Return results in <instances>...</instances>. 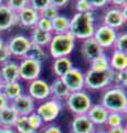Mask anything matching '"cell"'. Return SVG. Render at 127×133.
I'll return each instance as SVG.
<instances>
[{
  "label": "cell",
  "mask_w": 127,
  "mask_h": 133,
  "mask_svg": "<svg viewBox=\"0 0 127 133\" xmlns=\"http://www.w3.org/2000/svg\"><path fill=\"white\" fill-rule=\"evenodd\" d=\"M95 18L93 11L89 12H76L70 19L69 32L74 37L75 40H85L92 38L95 31Z\"/></svg>",
  "instance_id": "cell-1"
},
{
  "label": "cell",
  "mask_w": 127,
  "mask_h": 133,
  "mask_svg": "<svg viewBox=\"0 0 127 133\" xmlns=\"http://www.w3.org/2000/svg\"><path fill=\"white\" fill-rule=\"evenodd\" d=\"M101 104L108 112H122L126 113L127 95L124 88L118 85L108 87L104 90L101 97Z\"/></svg>",
  "instance_id": "cell-2"
},
{
  "label": "cell",
  "mask_w": 127,
  "mask_h": 133,
  "mask_svg": "<svg viewBox=\"0 0 127 133\" xmlns=\"http://www.w3.org/2000/svg\"><path fill=\"white\" fill-rule=\"evenodd\" d=\"M49 52L53 59L69 57L75 47V38L70 32L53 35L49 43Z\"/></svg>",
  "instance_id": "cell-3"
},
{
  "label": "cell",
  "mask_w": 127,
  "mask_h": 133,
  "mask_svg": "<svg viewBox=\"0 0 127 133\" xmlns=\"http://www.w3.org/2000/svg\"><path fill=\"white\" fill-rule=\"evenodd\" d=\"M114 80V71L108 69L106 71H94L88 69L84 72V89L98 91L110 87Z\"/></svg>",
  "instance_id": "cell-4"
},
{
  "label": "cell",
  "mask_w": 127,
  "mask_h": 133,
  "mask_svg": "<svg viewBox=\"0 0 127 133\" xmlns=\"http://www.w3.org/2000/svg\"><path fill=\"white\" fill-rule=\"evenodd\" d=\"M65 104L69 111L74 115L86 114L88 109L92 107V98L86 90L71 92L65 100Z\"/></svg>",
  "instance_id": "cell-5"
},
{
  "label": "cell",
  "mask_w": 127,
  "mask_h": 133,
  "mask_svg": "<svg viewBox=\"0 0 127 133\" xmlns=\"http://www.w3.org/2000/svg\"><path fill=\"white\" fill-rule=\"evenodd\" d=\"M62 102L53 98H49L35 107L34 112L40 116L44 124H49L58 118L60 112L62 111Z\"/></svg>",
  "instance_id": "cell-6"
},
{
  "label": "cell",
  "mask_w": 127,
  "mask_h": 133,
  "mask_svg": "<svg viewBox=\"0 0 127 133\" xmlns=\"http://www.w3.org/2000/svg\"><path fill=\"white\" fill-rule=\"evenodd\" d=\"M18 68L20 80L31 82L35 79H39L42 71V63L31 59H27V58H22L18 63Z\"/></svg>",
  "instance_id": "cell-7"
},
{
  "label": "cell",
  "mask_w": 127,
  "mask_h": 133,
  "mask_svg": "<svg viewBox=\"0 0 127 133\" xmlns=\"http://www.w3.org/2000/svg\"><path fill=\"white\" fill-rule=\"evenodd\" d=\"M117 33L118 32L116 30H114V29L109 28L107 26H104V24H101V26L95 28L93 38L103 50L110 49L113 48V44L115 42Z\"/></svg>",
  "instance_id": "cell-8"
},
{
  "label": "cell",
  "mask_w": 127,
  "mask_h": 133,
  "mask_svg": "<svg viewBox=\"0 0 127 133\" xmlns=\"http://www.w3.org/2000/svg\"><path fill=\"white\" fill-rule=\"evenodd\" d=\"M60 79L66 85L70 92L84 90V72L79 68L73 66L70 71H68Z\"/></svg>",
  "instance_id": "cell-9"
},
{
  "label": "cell",
  "mask_w": 127,
  "mask_h": 133,
  "mask_svg": "<svg viewBox=\"0 0 127 133\" xmlns=\"http://www.w3.org/2000/svg\"><path fill=\"white\" fill-rule=\"evenodd\" d=\"M27 94H29L34 101L42 102L50 98V84L42 79H35L29 82Z\"/></svg>",
  "instance_id": "cell-10"
},
{
  "label": "cell",
  "mask_w": 127,
  "mask_h": 133,
  "mask_svg": "<svg viewBox=\"0 0 127 133\" xmlns=\"http://www.w3.org/2000/svg\"><path fill=\"white\" fill-rule=\"evenodd\" d=\"M30 44L31 42L29 38H27L26 36H22V35L13 36L6 43V45L8 47V49H9V51L11 53V56L20 58V59L24 58Z\"/></svg>",
  "instance_id": "cell-11"
},
{
  "label": "cell",
  "mask_w": 127,
  "mask_h": 133,
  "mask_svg": "<svg viewBox=\"0 0 127 133\" xmlns=\"http://www.w3.org/2000/svg\"><path fill=\"white\" fill-rule=\"evenodd\" d=\"M10 105L16 110L19 116H28L35 111V101L27 93H22L16 100L11 101Z\"/></svg>",
  "instance_id": "cell-12"
},
{
  "label": "cell",
  "mask_w": 127,
  "mask_h": 133,
  "mask_svg": "<svg viewBox=\"0 0 127 133\" xmlns=\"http://www.w3.org/2000/svg\"><path fill=\"white\" fill-rule=\"evenodd\" d=\"M126 20H127V18L123 15L122 9L121 8H117V7L109 8V9L105 11V14L103 16L104 26H107L116 31L126 23Z\"/></svg>",
  "instance_id": "cell-13"
},
{
  "label": "cell",
  "mask_w": 127,
  "mask_h": 133,
  "mask_svg": "<svg viewBox=\"0 0 127 133\" xmlns=\"http://www.w3.org/2000/svg\"><path fill=\"white\" fill-rule=\"evenodd\" d=\"M80 52H81L82 57L84 58V60L89 63L92 60H94L98 56H101L102 53L104 52V50L98 45V43L92 37V38H88V39H85L82 41Z\"/></svg>",
  "instance_id": "cell-14"
},
{
  "label": "cell",
  "mask_w": 127,
  "mask_h": 133,
  "mask_svg": "<svg viewBox=\"0 0 127 133\" xmlns=\"http://www.w3.org/2000/svg\"><path fill=\"white\" fill-rule=\"evenodd\" d=\"M95 125L91 122L86 114L74 115L70 124V133H93Z\"/></svg>",
  "instance_id": "cell-15"
},
{
  "label": "cell",
  "mask_w": 127,
  "mask_h": 133,
  "mask_svg": "<svg viewBox=\"0 0 127 133\" xmlns=\"http://www.w3.org/2000/svg\"><path fill=\"white\" fill-rule=\"evenodd\" d=\"M17 17H18L19 26H21L23 28H34L36 21L40 18V14L39 11L34 10L30 6H27L18 12Z\"/></svg>",
  "instance_id": "cell-16"
},
{
  "label": "cell",
  "mask_w": 127,
  "mask_h": 133,
  "mask_svg": "<svg viewBox=\"0 0 127 133\" xmlns=\"http://www.w3.org/2000/svg\"><path fill=\"white\" fill-rule=\"evenodd\" d=\"M0 79L3 83L16 82L20 80L18 62L9 60L5 63L0 64Z\"/></svg>",
  "instance_id": "cell-17"
},
{
  "label": "cell",
  "mask_w": 127,
  "mask_h": 133,
  "mask_svg": "<svg viewBox=\"0 0 127 133\" xmlns=\"http://www.w3.org/2000/svg\"><path fill=\"white\" fill-rule=\"evenodd\" d=\"M18 24V17L14 11L5 3L0 6V31H7Z\"/></svg>",
  "instance_id": "cell-18"
},
{
  "label": "cell",
  "mask_w": 127,
  "mask_h": 133,
  "mask_svg": "<svg viewBox=\"0 0 127 133\" xmlns=\"http://www.w3.org/2000/svg\"><path fill=\"white\" fill-rule=\"evenodd\" d=\"M86 115L95 127L105 125L106 119H107V115H108V111L101 103H96V104H92V107L88 109Z\"/></svg>",
  "instance_id": "cell-19"
},
{
  "label": "cell",
  "mask_w": 127,
  "mask_h": 133,
  "mask_svg": "<svg viewBox=\"0 0 127 133\" xmlns=\"http://www.w3.org/2000/svg\"><path fill=\"white\" fill-rule=\"evenodd\" d=\"M71 93L66 88V85L62 82L60 78H55L50 84V98L58 100L60 102H63L66 100L69 94Z\"/></svg>",
  "instance_id": "cell-20"
},
{
  "label": "cell",
  "mask_w": 127,
  "mask_h": 133,
  "mask_svg": "<svg viewBox=\"0 0 127 133\" xmlns=\"http://www.w3.org/2000/svg\"><path fill=\"white\" fill-rule=\"evenodd\" d=\"M73 68V62L69 57L55 58L52 62V72L55 78H62Z\"/></svg>",
  "instance_id": "cell-21"
},
{
  "label": "cell",
  "mask_w": 127,
  "mask_h": 133,
  "mask_svg": "<svg viewBox=\"0 0 127 133\" xmlns=\"http://www.w3.org/2000/svg\"><path fill=\"white\" fill-rule=\"evenodd\" d=\"M19 118V114L10 104L0 110V127L1 128H13Z\"/></svg>",
  "instance_id": "cell-22"
},
{
  "label": "cell",
  "mask_w": 127,
  "mask_h": 133,
  "mask_svg": "<svg viewBox=\"0 0 127 133\" xmlns=\"http://www.w3.org/2000/svg\"><path fill=\"white\" fill-rule=\"evenodd\" d=\"M108 60H109V68L113 71H122V70H126L127 68L126 52L114 50L110 57L108 58Z\"/></svg>",
  "instance_id": "cell-23"
},
{
  "label": "cell",
  "mask_w": 127,
  "mask_h": 133,
  "mask_svg": "<svg viewBox=\"0 0 127 133\" xmlns=\"http://www.w3.org/2000/svg\"><path fill=\"white\" fill-rule=\"evenodd\" d=\"M52 36L53 33L52 32H47V31H42L38 28H32V31H31V36H30V42L36 44V45H40V47H47L50 43V41L52 39Z\"/></svg>",
  "instance_id": "cell-24"
},
{
  "label": "cell",
  "mask_w": 127,
  "mask_h": 133,
  "mask_svg": "<svg viewBox=\"0 0 127 133\" xmlns=\"http://www.w3.org/2000/svg\"><path fill=\"white\" fill-rule=\"evenodd\" d=\"M1 92L5 94V97L8 99V101L11 102L23 93V88H22L21 83H20L19 81L3 83Z\"/></svg>",
  "instance_id": "cell-25"
},
{
  "label": "cell",
  "mask_w": 127,
  "mask_h": 133,
  "mask_svg": "<svg viewBox=\"0 0 127 133\" xmlns=\"http://www.w3.org/2000/svg\"><path fill=\"white\" fill-rule=\"evenodd\" d=\"M70 29V19L68 17L59 15L56 18L52 20V33L60 35V33L69 32Z\"/></svg>",
  "instance_id": "cell-26"
},
{
  "label": "cell",
  "mask_w": 127,
  "mask_h": 133,
  "mask_svg": "<svg viewBox=\"0 0 127 133\" xmlns=\"http://www.w3.org/2000/svg\"><path fill=\"white\" fill-rule=\"evenodd\" d=\"M24 58L38 61L40 63H42V62L47 59V52H46V50H44V48L31 43L27 53H26V56H24Z\"/></svg>",
  "instance_id": "cell-27"
},
{
  "label": "cell",
  "mask_w": 127,
  "mask_h": 133,
  "mask_svg": "<svg viewBox=\"0 0 127 133\" xmlns=\"http://www.w3.org/2000/svg\"><path fill=\"white\" fill-rule=\"evenodd\" d=\"M89 69L94 70V71H106V70L110 69L108 57L105 55V52L89 62Z\"/></svg>",
  "instance_id": "cell-28"
},
{
  "label": "cell",
  "mask_w": 127,
  "mask_h": 133,
  "mask_svg": "<svg viewBox=\"0 0 127 133\" xmlns=\"http://www.w3.org/2000/svg\"><path fill=\"white\" fill-rule=\"evenodd\" d=\"M124 123H125V113H122V112H108L107 119H106L105 122V125L107 127V129L124 127Z\"/></svg>",
  "instance_id": "cell-29"
},
{
  "label": "cell",
  "mask_w": 127,
  "mask_h": 133,
  "mask_svg": "<svg viewBox=\"0 0 127 133\" xmlns=\"http://www.w3.org/2000/svg\"><path fill=\"white\" fill-rule=\"evenodd\" d=\"M13 129L17 133H36L30 125L28 116H19Z\"/></svg>",
  "instance_id": "cell-30"
},
{
  "label": "cell",
  "mask_w": 127,
  "mask_h": 133,
  "mask_svg": "<svg viewBox=\"0 0 127 133\" xmlns=\"http://www.w3.org/2000/svg\"><path fill=\"white\" fill-rule=\"evenodd\" d=\"M113 48L114 50H117V51L126 52V48H127V33L126 32L117 33L115 42L113 44Z\"/></svg>",
  "instance_id": "cell-31"
},
{
  "label": "cell",
  "mask_w": 127,
  "mask_h": 133,
  "mask_svg": "<svg viewBox=\"0 0 127 133\" xmlns=\"http://www.w3.org/2000/svg\"><path fill=\"white\" fill-rule=\"evenodd\" d=\"M5 5L8 8H10L12 11H14L16 14H18L24 7L29 6V0H6Z\"/></svg>",
  "instance_id": "cell-32"
},
{
  "label": "cell",
  "mask_w": 127,
  "mask_h": 133,
  "mask_svg": "<svg viewBox=\"0 0 127 133\" xmlns=\"http://www.w3.org/2000/svg\"><path fill=\"white\" fill-rule=\"evenodd\" d=\"M39 14H40V17H42V18H46V19H49V20H53L60 15V11H59L58 8H55L54 6L49 5L48 7H46L44 9L41 10Z\"/></svg>",
  "instance_id": "cell-33"
},
{
  "label": "cell",
  "mask_w": 127,
  "mask_h": 133,
  "mask_svg": "<svg viewBox=\"0 0 127 133\" xmlns=\"http://www.w3.org/2000/svg\"><path fill=\"white\" fill-rule=\"evenodd\" d=\"M28 120H29V123L30 125L32 127V129L36 132L38 130H40V129H42V127L44 125L43 121L41 120V118L35 113V112H33V113H31L28 115Z\"/></svg>",
  "instance_id": "cell-34"
},
{
  "label": "cell",
  "mask_w": 127,
  "mask_h": 133,
  "mask_svg": "<svg viewBox=\"0 0 127 133\" xmlns=\"http://www.w3.org/2000/svg\"><path fill=\"white\" fill-rule=\"evenodd\" d=\"M126 78H127V73L126 70H122V71H114V80L113 82L116 83V85L125 88L126 87Z\"/></svg>",
  "instance_id": "cell-35"
},
{
  "label": "cell",
  "mask_w": 127,
  "mask_h": 133,
  "mask_svg": "<svg viewBox=\"0 0 127 133\" xmlns=\"http://www.w3.org/2000/svg\"><path fill=\"white\" fill-rule=\"evenodd\" d=\"M35 28H38V29H40V30H42V31L52 32V20H49V19L40 17L39 20L36 21Z\"/></svg>",
  "instance_id": "cell-36"
},
{
  "label": "cell",
  "mask_w": 127,
  "mask_h": 133,
  "mask_svg": "<svg viewBox=\"0 0 127 133\" xmlns=\"http://www.w3.org/2000/svg\"><path fill=\"white\" fill-rule=\"evenodd\" d=\"M49 5H50V0H29V6L39 12Z\"/></svg>",
  "instance_id": "cell-37"
},
{
  "label": "cell",
  "mask_w": 127,
  "mask_h": 133,
  "mask_svg": "<svg viewBox=\"0 0 127 133\" xmlns=\"http://www.w3.org/2000/svg\"><path fill=\"white\" fill-rule=\"evenodd\" d=\"M75 9L76 12H89V11H93L92 7L89 6V3L86 1V0H76L75 1Z\"/></svg>",
  "instance_id": "cell-38"
},
{
  "label": "cell",
  "mask_w": 127,
  "mask_h": 133,
  "mask_svg": "<svg viewBox=\"0 0 127 133\" xmlns=\"http://www.w3.org/2000/svg\"><path fill=\"white\" fill-rule=\"evenodd\" d=\"M11 53L9 51V49H8L7 45H5L1 50H0V64L5 63V62L11 60Z\"/></svg>",
  "instance_id": "cell-39"
},
{
  "label": "cell",
  "mask_w": 127,
  "mask_h": 133,
  "mask_svg": "<svg viewBox=\"0 0 127 133\" xmlns=\"http://www.w3.org/2000/svg\"><path fill=\"white\" fill-rule=\"evenodd\" d=\"M92 7V9H98V8H104L106 5H108V0H86Z\"/></svg>",
  "instance_id": "cell-40"
},
{
  "label": "cell",
  "mask_w": 127,
  "mask_h": 133,
  "mask_svg": "<svg viewBox=\"0 0 127 133\" xmlns=\"http://www.w3.org/2000/svg\"><path fill=\"white\" fill-rule=\"evenodd\" d=\"M41 133H62V131L59 127L54 125V124H48V125L42 127Z\"/></svg>",
  "instance_id": "cell-41"
},
{
  "label": "cell",
  "mask_w": 127,
  "mask_h": 133,
  "mask_svg": "<svg viewBox=\"0 0 127 133\" xmlns=\"http://www.w3.org/2000/svg\"><path fill=\"white\" fill-rule=\"evenodd\" d=\"M70 0H50V5L54 6L55 8H63V7H66V5L69 3Z\"/></svg>",
  "instance_id": "cell-42"
},
{
  "label": "cell",
  "mask_w": 127,
  "mask_h": 133,
  "mask_svg": "<svg viewBox=\"0 0 127 133\" xmlns=\"http://www.w3.org/2000/svg\"><path fill=\"white\" fill-rule=\"evenodd\" d=\"M9 104H10V102L8 101V99L5 97V94L0 91V110H2L3 108H6L7 105H9Z\"/></svg>",
  "instance_id": "cell-43"
},
{
  "label": "cell",
  "mask_w": 127,
  "mask_h": 133,
  "mask_svg": "<svg viewBox=\"0 0 127 133\" xmlns=\"http://www.w3.org/2000/svg\"><path fill=\"white\" fill-rule=\"evenodd\" d=\"M107 133H127L126 127H118V128H110L107 129Z\"/></svg>",
  "instance_id": "cell-44"
},
{
  "label": "cell",
  "mask_w": 127,
  "mask_h": 133,
  "mask_svg": "<svg viewBox=\"0 0 127 133\" xmlns=\"http://www.w3.org/2000/svg\"><path fill=\"white\" fill-rule=\"evenodd\" d=\"M126 1H127V0H108V3L113 5L114 7L121 8L124 5H126Z\"/></svg>",
  "instance_id": "cell-45"
},
{
  "label": "cell",
  "mask_w": 127,
  "mask_h": 133,
  "mask_svg": "<svg viewBox=\"0 0 127 133\" xmlns=\"http://www.w3.org/2000/svg\"><path fill=\"white\" fill-rule=\"evenodd\" d=\"M0 133H17L14 131L13 128H1L0 129Z\"/></svg>",
  "instance_id": "cell-46"
},
{
  "label": "cell",
  "mask_w": 127,
  "mask_h": 133,
  "mask_svg": "<svg viewBox=\"0 0 127 133\" xmlns=\"http://www.w3.org/2000/svg\"><path fill=\"white\" fill-rule=\"evenodd\" d=\"M5 45H6V42L3 41V39L1 38V37H0V50H1L3 47H5Z\"/></svg>",
  "instance_id": "cell-47"
},
{
  "label": "cell",
  "mask_w": 127,
  "mask_h": 133,
  "mask_svg": "<svg viewBox=\"0 0 127 133\" xmlns=\"http://www.w3.org/2000/svg\"><path fill=\"white\" fill-rule=\"evenodd\" d=\"M93 133H107V132H106V131H103V130H98V131H94Z\"/></svg>",
  "instance_id": "cell-48"
},
{
  "label": "cell",
  "mask_w": 127,
  "mask_h": 133,
  "mask_svg": "<svg viewBox=\"0 0 127 133\" xmlns=\"http://www.w3.org/2000/svg\"><path fill=\"white\" fill-rule=\"evenodd\" d=\"M2 87H3V82H2V80H1V79H0V91H1Z\"/></svg>",
  "instance_id": "cell-49"
},
{
  "label": "cell",
  "mask_w": 127,
  "mask_h": 133,
  "mask_svg": "<svg viewBox=\"0 0 127 133\" xmlns=\"http://www.w3.org/2000/svg\"><path fill=\"white\" fill-rule=\"evenodd\" d=\"M3 5V0H0V6Z\"/></svg>",
  "instance_id": "cell-50"
},
{
  "label": "cell",
  "mask_w": 127,
  "mask_h": 133,
  "mask_svg": "<svg viewBox=\"0 0 127 133\" xmlns=\"http://www.w3.org/2000/svg\"><path fill=\"white\" fill-rule=\"evenodd\" d=\"M0 129H1V127H0Z\"/></svg>",
  "instance_id": "cell-51"
}]
</instances>
